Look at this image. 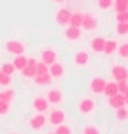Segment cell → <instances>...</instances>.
<instances>
[{
    "label": "cell",
    "mask_w": 128,
    "mask_h": 134,
    "mask_svg": "<svg viewBox=\"0 0 128 134\" xmlns=\"http://www.w3.org/2000/svg\"><path fill=\"white\" fill-rule=\"evenodd\" d=\"M118 51V42L114 39L105 41V48H104V55H114Z\"/></svg>",
    "instance_id": "cell-22"
},
{
    "label": "cell",
    "mask_w": 128,
    "mask_h": 134,
    "mask_svg": "<svg viewBox=\"0 0 128 134\" xmlns=\"http://www.w3.org/2000/svg\"><path fill=\"white\" fill-rule=\"evenodd\" d=\"M27 64H28V58L25 57V53L23 55H16V58H14V62H12V65H14L16 71H23V69L27 67Z\"/></svg>",
    "instance_id": "cell-19"
},
{
    "label": "cell",
    "mask_w": 128,
    "mask_h": 134,
    "mask_svg": "<svg viewBox=\"0 0 128 134\" xmlns=\"http://www.w3.org/2000/svg\"><path fill=\"white\" fill-rule=\"evenodd\" d=\"M72 62H74L75 67L82 69V67H86L88 64H89V53H88V51H84V49H81V51H75Z\"/></svg>",
    "instance_id": "cell-8"
},
{
    "label": "cell",
    "mask_w": 128,
    "mask_h": 134,
    "mask_svg": "<svg viewBox=\"0 0 128 134\" xmlns=\"http://www.w3.org/2000/svg\"><path fill=\"white\" fill-rule=\"evenodd\" d=\"M47 134H56V132H47Z\"/></svg>",
    "instance_id": "cell-40"
},
{
    "label": "cell",
    "mask_w": 128,
    "mask_h": 134,
    "mask_svg": "<svg viewBox=\"0 0 128 134\" xmlns=\"http://www.w3.org/2000/svg\"><path fill=\"white\" fill-rule=\"evenodd\" d=\"M12 85V76L11 74H5V72H0V87H11Z\"/></svg>",
    "instance_id": "cell-26"
},
{
    "label": "cell",
    "mask_w": 128,
    "mask_h": 134,
    "mask_svg": "<svg viewBox=\"0 0 128 134\" xmlns=\"http://www.w3.org/2000/svg\"><path fill=\"white\" fill-rule=\"evenodd\" d=\"M97 5L102 11H109V9L114 7V0H97Z\"/></svg>",
    "instance_id": "cell-27"
},
{
    "label": "cell",
    "mask_w": 128,
    "mask_h": 134,
    "mask_svg": "<svg viewBox=\"0 0 128 134\" xmlns=\"http://www.w3.org/2000/svg\"><path fill=\"white\" fill-rule=\"evenodd\" d=\"M34 81H35V85H39V87H47L53 81V78H51L49 72H46V74H37L34 78Z\"/></svg>",
    "instance_id": "cell-18"
},
{
    "label": "cell",
    "mask_w": 128,
    "mask_h": 134,
    "mask_svg": "<svg viewBox=\"0 0 128 134\" xmlns=\"http://www.w3.org/2000/svg\"><path fill=\"white\" fill-rule=\"evenodd\" d=\"M21 72H23V76H25L27 80H34L35 76H37V60H35V58H28L27 67H25Z\"/></svg>",
    "instance_id": "cell-15"
},
{
    "label": "cell",
    "mask_w": 128,
    "mask_h": 134,
    "mask_svg": "<svg viewBox=\"0 0 128 134\" xmlns=\"http://www.w3.org/2000/svg\"><path fill=\"white\" fill-rule=\"evenodd\" d=\"M118 92H119V94H125V92H128V81H126V80L118 81Z\"/></svg>",
    "instance_id": "cell-35"
},
{
    "label": "cell",
    "mask_w": 128,
    "mask_h": 134,
    "mask_svg": "<svg viewBox=\"0 0 128 134\" xmlns=\"http://www.w3.org/2000/svg\"><path fill=\"white\" fill-rule=\"evenodd\" d=\"M54 132L56 134H72V129L68 127V125H65V124H60V125H56Z\"/></svg>",
    "instance_id": "cell-32"
},
{
    "label": "cell",
    "mask_w": 128,
    "mask_h": 134,
    "mask_svg": "<svg viewBox=\"0 0 128 134\" xmlns=\"http://www.w3.org/2000/svg\"><path fill=\"white\" fill-rule=\"evenodd\" d=\"M65 120H67V113H65L63 109H53V111L49 113V124H53V125L65 124Z\"/></svg>",
    "instance_id": "cell-14"
},
{
    "label": "cell",
    "mask_w": 128,
    "mask_h": 134,
    "mask_svg": "<svg viewBox=\"0 0 128 134\" xmlns=\"http://www.w3.org/2000/svg\"><path fill=\"white\" fill-rule=\"evenodd\" d=\"M5 51L9 55H23L25 53V49H27V46H25V42H21V41H18V39H11V41H7L5 42Z\"/></svg>",
    "instance_id": "cell-2"
},
{
    "label": "cell",
    "mask_w": 128,
    "mask_h": 134,
    "mask_svg": "<svg viewBox=\"0 0 128 134\" xmlns=\"http://www.w3.org/2000/svg\"><path fill=\"white\" fill-rule=\"evenodd\" d=\"M70 14H72V11H70V9H67V7L58 9V11H56V14H54V23H56V25H60V27H67V25H68V20H70Z\"/></svg>",
    "instance_id": "cell-7"
},
{
    "label": "cell",
    "mask_w": 128,
    "mask_h": 134,
    "mask_svg": "<svg viewBox=\"0 0 128 134\" xmlns=\"http://www.w3.org/2000/svg\"><path fill=\"white\" fill-rule=\"evenodd\" d=\"M119 94L118 92V81H109V83H105V88H104V95H107V97H112V95Z\"/></svg>",
    "instance_id": "cell-20"
},
{
    "label": "cell",
    "mask_w": 128,
    "mask_h": 134,
    "mask_svg": "<svg viewBox=\"0 0 128 134\" xmlns=\"http://www.w3.org/2000/svg\"><path fill=\"white\" fill-rule=\"evenodd\" d=\"M81 28L88 30V32H95L98 28V18L95 13H84L82 14V25Z\"/></svg>",
    "instance_id": "cell-3"
},
{
    "label": "cell",
    "mask_w": 128,
    "mask_h": 134,
    "mask_svg": "<svg viewBox=\"0 0 128 134\" xmlns=\"http://www.w3.org/2000/svg\"><path fill=\"white\" fill-rule=\"evenodd\" d=\"M114 9H116V13L128 11V0H114Z\"/></svg>",
    "instance_id": "cell-29"
},
{
    "label": "cell",
    "mask_w": 128,
    "mask_h": 134,
    "mask_svg": "<svg viewBox=\"0 0 128 134\" xmlns=\"http://www.w3.org/2000/svg\"><path fill=\"white\" fill-rule=\"evenodd\" d=\"M123 106H126L123 94H116V95H112V97H109V108L118 109V108H123Z\"/></svg>",
    "instance_id": "cell-16"
},
{
    "label": "cell",
    "mask_w": 128,
    "mask_h": 134,
    "mask_svg": "<svg viewBox=\"0 0 128 134\" xmlns=\"http://www.w3.org/2000/svg\"><path fill=\"white\" fill-rule=\"evenodd\" d=\"M32 108H34L37 113H44V111H47V108H49V100L46 97H42V95H37L32 100Z\"/></svg>",
    "instance_id": "cell-13"
},
{
    "label": "cell",
    "mask_w": 128,
    "mask_h": 134,
    "mask_svg": "<svg viewBox=\"0 0 128 134\" xmlns=\"http://www.w3.org/2000/svg\"><path fill=\"white\" fill-rule=\"evenodd\" d=\"M49 72V65L44 62H37V74H46Z\"/></svg>",
    "instance_id": "cell-33"
},
{
    "label": "cell",
    "mask_w": 128,
    "mask_h": 134,
    "mask_svg": "<svg viewBox=\"0 0 128 134\" xmlns=\"http://www.w3.org/2000/svg\"><path fill=\"white\" fill-rule=\"evenodd\" d=\"M126 81H128V80H126Z\"/></svg>",
    "instance_id": "cell-41"
},
{
    "label": "cell",
    "mask_w": 128,
    "mask_h": 134,
    "mask_svg": "<svg viewBox=\"0 0 128 134\" xmlns=\"http://www.w3.org/2000/svg\"><path fill=\"white\" fill-rule=\"evenodd\" d=\"M116 21H128V11L116 13Z\"/></svg>",
    "instance_id": "cell-36"
},
{
    "label": "cell",
    "mask_w": 128,
    "mask_h": 134,
    "mask_svg": "<svg viewBox=\"0 0 128 134\" xmlns=\"http://www.w3.org/2000/svg\"><path fill=\"white\" fill-rule=\"evenodd\" d=\"M58 60V53H56V49L53 48H46V49H42L41 51V62L47 64V65H51L53 62Z\"/></svg>",
    "instance_id": "cell-12"
},
{
    "label": "cell",
    "mask_w": 128,
    "mask_h": 134,
    "mask_svg": "<svg viewBox=\"0 0 128 134\" xmlns=\"http://www.w3.org/2000/svg\"><path fill=\"white\" fill-rule=\"evenodd\" d=\"M82 14L84 13H79V11L72 13L70 14V20H68V25H72V27H81L82 25Z\"/></svg>",
    "instance_id": "cell-21"
},
{
    "label": "cell",
    "mask_w": 128,
    "mask_h": 134,
    "mask_svg": "<svg viewBox=\"0 0 128 134\" xmlns=\"http://www.w3.org/2000/svg\"><path fill=\"white\" fill-rule=\"evenodd\" d=\"M105 41L107 39H104V37H95L93 41H91V49H93L95 53H104V48H105Z\"/></svg>",
    "instance_id": "cell-17"
},
{
    "label": "cell",
    "mask_w": 128,
    "mask_h": 134,
    "mask_svg": "<svg viewBox=\"0 0 128 134\" xmlns=\"http://www.w3.org/2000/svg\"><path fill=\"white\" fill-rule=\"evenodd\" d=\"M95 108H97V102H95V99H89V97H82V99L77 102V111H79V115H82V116L91 115L95 111Z\"/></svg>",
    "instance_id": "cell-1"
},
{
    "label": "cell",
    "mask_w": 128,
    "mask_h": 134,
    "mask_svg": "<svg viewBox=\"0 0 128 134\" xmlns=\"http://www.w3.org/2000/svg\"><path fill=\"white\" fill-rule=\"evenodd\" d=\"M46 99L49 100V104H61V102H63V90L58 88V87L49 88Z\"/></svg>",
    "instance_id": "cell-9"
},
{
    "label": "cell",
    "mask_w": 128,
    "mask_h": 134,
    "mask_svg": "<svg viewBox=\"0 0 128 134\" xmlns=\"http://www.w3.org/2000/svg\"><path fill=\"white\" fill-rule=\"evenodd\" d=\"M14 71H16V69H14V65H12V64H4V65H2V69H0V72L11 74V76L14 74Z\"/></svg>",
    "instance_id": "cell-34"
},
{
    "label": "cell",
    "mask_w": 128,
    "mask_h": 134,
    "mask_svg": "<svg viewBox=\"0 0 128 134\" xmlns=\"http://www.w3.org/2000/svg\"><path fill=\"white\" fill-rule=\"evenodd\" d=\"M7 134H20L18 131H11V132H7Z\"/></svg>",
    "instance_id": "cell-38"
},
{
    "label": "cell",
    "mask_w": 128,
    "mask_h": 134,
    "mask_svg": "<svg viewBox=\"0 0 128 134\" xmlns=\"http://www.w3.org/2000/svg\"><path fill=\"white\" fill-rule=\"evenodd\" d=\"M114 30L118 35H128V21H116Z\"/></svg>",
    "instance_id": "cell-24"
},
{
    "label": "cell",
    "mask_w": 128,
    "mask_h": 134,
    "mask_svg": "<svg viewBox=\"0 0 128 134\" xmlns=\"http://www.w3.org/2000/svg\"><path fill=\"white\" fill-rule=\"evenodd\" d=\"M118 55L123 60H128V42H123V44L118 46Z\"/></svg>",
    "instance_id": "cell-30"
},
{
    "label": "cell",
    "mask_w": 128,
    "mask_h": 134,
    "mask_svg": "<svg viewBox=\"0 0 128 134\" xmlns=\"http://www.w3.org/2000/svg\"><path fill=\"white\" fill-rule=\"evenodd\" d=\"M54 2H56V4H63L65 0H54Z\"/></svg>",
    "instance_id": "cell-39"
},
{
    "label": "cell",
    "mask_w": 128,
    "mask_h": 134,
    "mask_svg": "<svg viewBox=\"0 0 128 134\" xmlns=\"http://www.w3.org/2000/svg\"><path fill=\"white\" fill-rule=\"evenodd\" d=\"M0 99L2 100H5V102H9V104H12L14 102V99H16V92L14 90H11V88L7 87L2 94H0Z\"/></svg>",
    "instance_id": "cell-23"
},
{
    "label": "cell",
    "mask_w": 128,
    "mask_h": 134,
    "mask_svg": "<svg viewBox=\"0 0 128 134\" xmlns=\"http://www.w3.org/2000/svg\"><path fill=\"white\" fill-rule=\"evenodd\" d=\"M9 111H11V104L0 99V116H5V115H9Z\"/></svg>",
    "instance_id": "cell-31"
},
{
    "label": "cell",
    "mask_w": 128,
    "mask_h": 134,
    "mask_svg": "<svg viewBox=\"0 0 128 134\" xmlns=\"http://www.w3.org/2000/svg\"><path fill=\"white\" fill-rule=\"evenodd\" d=\"M63 37H65L68 42H77V41H81V37H82L81 27H72V25H68V27L63 30Z\"/></svg>",
    "instance_id": "cell-5"
},
{
    "label": "cell",
    "mask_w": 128,
    "mask_h": 134,
    "mask_svg": "<svg viewBox=\"0 0 128 134\" xmlns=\"http://www.w3.org/2000/svg\"><path fill=\"white\" fill-rule=\"evenodd\" d=\"M81 134H100V129L97 127V125H93V124H88V125L82 127Z\"/></svg>",
    "instance_id": "cell-28"
},
{
    "label": "cell",
    "mask_w": 128,
    "mask_h": 134,
    "mask_svg": "<svg viewBox=\"0 0 128 134\" xmlns=\"http://www.w3.org/2000/svg\"><path fill=\"white\" fill-rule=\"evenodd\" d=\"M111 76H112L114 81L128 80V69L125 65H112L111 67Z\"/></svg>",
    "instance_id": "cell-10"
},
{
    "label": "cell",
    "mask_w": 128,
    "mask_h": 134,
    "mask_svg": "<svg viewBox=\"0 0 128 134\" xmlns=\"http://www.w3.org/2000/svg\"><path fill=\"white\" fill-rule=\"evenodd\" d=\"M46 124H47V118L44 116V113H37L30 118L28 127L32 129V131H35V132H39V131H42V129L46 127Z\"/></svg>",
    "instance_id": "cell-4"
},
{
    "label": "cell",
    "mask_w": 128,
    "mask_h": 134,
    "mask_svg": "<svg viewBox=\"0 0 128 134\" xmlns=\"http://www.w3.org/2000/svg\"><path fill=\"white\" fill-rule=\"evenodd\" d=\"M123 97H125V104L128 106V92H125V94H123Z\"/></svg>",
    "instance_id": "cell-37"
},
{
    "label": "cell",
    "mask_w": 128,
    "mask_h": 134,
    "mask_svg": "<svg viewBox=\"0 0 128 134\" xmlns=\"http://www.w3.org/2000/svg\"><path fill=\"white\" fill-rule=\"evenodd\" d=\"M105 83H107V81L104 80V78H100V76H97V78H93V80L89 81V90H91V94H95V95L104 94V88H105Z\"/></svg>",
    "instance_id": "cell-11"
},
{
    "label": "cell",
    "mask_w": 128,
    "mask_h": 134,
    "mask_svg": "<svg viewBox=\"0 0 128 134\" xmlns=\"http://www.w3.org/2000/svg\"><path fill=\"white\" fill-rule=\"evenodd\" d=\"M114 111H116V120H118V122H126L128 120V109H126V106L118 108V109H114Z\"/></svg>",
    "instance_id": "cell-25"
},
{
    "label": "cell",
    "mask_w": 128,
    "mask_h": 134,
    "mask_svg": "<svg viewBox=\"0 0 128 134\" xmlns=\"http://www.w3.org/2000/svg\"><path fill=\"white\" fill-rule=\"evenodd\" d=\"M65 72H67V67H65V64L63 62H53L51 65H49V74H51V78L53 80H61L63 76H65Z\"/></svg>",
    "instance_id": "cell-6"
}]
</instances>
